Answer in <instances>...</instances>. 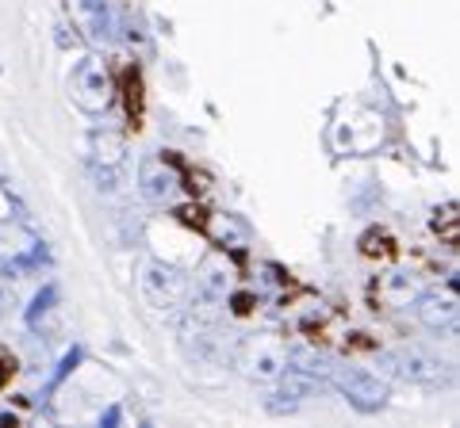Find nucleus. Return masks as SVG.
I'll use <instances>...</instances> for the list:
<instances>
[{"instance_id":"nucleus-1","label":"nucleus","mask_w":460,"mask_h":428,"mask_svg":"<svg viewBox=\"0 0 460 428\" xmlns=\"http://www.w3.org/2000/svg\"><path fill=\"white\" fill-rule=\"evenodd\" d=\"M119 100H123V111H127V127L138 134L146 127V84L138 65H127L119 73Z\"/></svg>"},{"instance_id":"nucleus-2","label":"nucleus","mask_w":460,"mask_h":428,"mask_svg":"<svg viewBox=\"0 0 460 428\" xmlns=\"http://www.w3.org/2000/svg\"><path fill=\"white\" fill-rule=\"evenodd\" d=\"M361 256L364 260H399V241L391 237L388 230H380V226H372V230L361 233Z\"/></svg>"},{"instance_id":"nucleus-3","label":"nucleus","mask_w":460,"mask_h":428,"mask_svg":"<svg viewBox=\"0 0 460 428\" xmlns=\"http://www.w3.org/2000/svg\"><path fill=\"white\" fill-rule=\"evenodd\" d=\"M176 222L189 226V230H196V233H208L211 230V211L203 203H184L181 211H176Z\"/></svg>"},{"instance_id":"nucleus-4","label":"nucleus","mask_w":460,"mask_h":428,"mask_svg":"<svg viewBox=\"0 0 460 428\" xmlns=\"http://www.w3.org/2000/svg\"><path fill=\"white\" fill-rule=\"evenodd\" d=\"M434 233L449 245V249H456V203L445 207V222H441V218H434Z\"/></svg>"},{"instance_id":"nucleus-5","label":"nucleus","mask_w":460,"mask_h":428,"mask_svg":"<svg viewBox=\"0 0 460 428\" xmlns=\"http://www.w3.org/2000/svg\"><path fill=\"white\" fill-rule=\"evenodd\" d=\"M184 192H189L192 199H200L203 192H208V173H200V168H184Z\"/></svg>"},{"instance_id":"nucleus-6","label":"nucleus","mask_w":460,"mask_h":428,"mask_svg":"<svg viewBox=\"0 0 460 428\" xmlns=\"http://www.w3.org/2000/svg\"><path fill=\"white\" fill-rule=\"evenodd\" d=\"M16 371H20V359H16L12 352H4V348H0V390H8V386H12Z\"/></svg>"},{"instance_id":"nucleus-7","label":"nucleus","mask_w":460,"mask_h":428,"mask_svg":"<svg viewBox=\"0 0 460 428\" xmlns=\"http://www.w3.org/2000/svg\"><path fill=\"white\" fill-rule=\"evenodd\" d=\"M299 329H303L307 340H315V345H330V329H326V321H303Z\"/></svg>"},{"instance_id":"nucleus-8","label":"nucleus","mask_w":460,"mask_h":428,"mask_svg":"<svg viewBox=\"0 0 460 428\" xmlns=\"http://www.w3.org/2000/svg\"><path fill=\"white\" fill-rule=\"evenodd\" d=\"M230 306H234V313H238V318H249L253 306H257V299H253L249 291H238V294L230 299Z\"/></svg>"},{"instance_id":"nucleus-9","label":"nucleus","mask_w":460,"mask_h":428,"mask_svg":"<svg viewBox=\"0 0 460 428\" xmlns=\"http://www.w3.org/2000/svg\"><path fill=\"white\" fill-rule=\"evenodd\" d=\"M372 348H376V340L369 332H349V340H345V352H372Z\"/></svg>"}]
</instances>
